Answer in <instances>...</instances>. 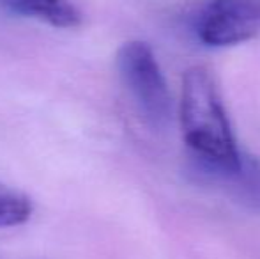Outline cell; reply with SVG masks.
I'll return each mask as SVG.
<instances>
[{
    "mask_svg": "<svg viewBox=\"0 0 260 259\" xmlns=\"http://www.w3.org/2000/svg\"><path fill=\"white\" fill-rule=\"evenodd\" d=\"M179 118L184 142L191 151L197 169L204 176L218 178L239 169L241 153L236 146L218 82L206 66L186 69Z\"/></svg>",
    "mask_w": 260,
    "mask_h": 259,
    "instance_id": "6da1fadb",
    "label": "cell"
},
{
    "mask_svg": "<svg viewBox=\"0 0 260 259\" xmlns=\"http://www.w3.org/2000/svg\"><path fill=\"white\" fill-rule=\"evenodd\" d=\"M117 71L142 118L154 128L168 125L172 98L152 48L144 41H127L117 52Z\"/></svg>",
    "mask_w": 260,
    "mask_h": 259,
    "instance_id": "7a4b0ae2",
    "label": "cell"
},
{
    "mask_svg": "<svg viewBox=\"0 0 260 259\" xmlns=\"http://www.w3.org/2000/svg\"><path fill=\"white\" fill-rule=\"evenodd\" d=\"M260 34V0H209L197 20L207 46H232Z\"/></svg>",
    "mask_w": 260,
    "mask_h": 259,
    "instance_id": "3957f363",
    "label": "cell"
},
{
    "mask_svg": "<svg viewBox=\"0 0 260 259\" xmlns=\"http://www.w3.org/2000/svg\"><path fill=\"white\" fill-rule=\"evenodd\" d=\"M4 4L20 16L36 18L57 28H76L83 21L80 9L69 0H4Z\"/></svg>",
    "mask_w": 260,
    "mask_h": 259,
    "instance_id": "277c9868",
    "label": "cell"
},
{
    "mask_svg": "<svg viewBox=\"0 0 260 259\" xmlns=\"http://www.w3.org/2000/svg\"><path fill=\"white\" fill-rule=\"evenodd\" d=\"M226 181L234 195L251 210H260V160L253 155H241L239 169L232 174L218 176Z\"/></svg>",
    "mask_w": 260,
    "mask_h": 259,
    "instance_id": "5b68a950",
    "label": "cell"
},
{
    "mask_svg": "<svg viewBox=\"0 0 260 259\" xmlns=\"http://www.w3.org/2000/svg\"><path fill=\"white\" fill-rule=\"evenodd\" d=\"M32 217V200L20 190L0 183V229L21 225Z\"/></svg>",
    "mask_w": 260,
    "mask_h": 259,
    "instance_id": "8992f818",
    "label": "cell"
}]
</instances>
